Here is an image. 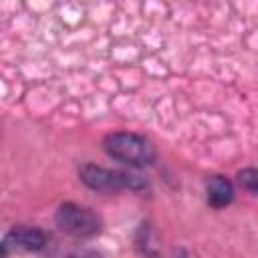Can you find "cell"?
I'll return each mask as SVG.
<instances>
[{
    "mask_svg": "<svg viewBox=\"0 0 258 258\" xmlns=\"http://www.w3.org/2000/svg\"><path fill=\"white\" fill-rule=\"evenodd\" d=\"M103 149L107 151L109 157L123 161L127 165H133V167L151 165L155 159L153 143L149 139H145L143 135L129 133V131L109 133L103 141Z\"/></svg>",
    "mask_w": 258,
    "mask_h": 258,
    "instance_id": "1",
    "label": "cell"
},
{
    "mask_svg": "<svg viewBox=\"0 0 258 258\" xmlns=\"http://www.w3.org/2000/svg\"><path fill=\"white\" fill-rule=\"evenodd\" d=\"M81 179L87 187L95 189V191H119V189H141L147 185V181L139 175L133 173H125V171H115V169H107L101 165H93V163H85L81 169Z\"/></svg>",
    "mask_w": 258,
    "mask_h": 258,
    "instance_id": "2",
    "label": "cell"
},
{
    "mask_svg": "<svg viewBox=\"0 0 258 258\" xmlns=\"http://www.w3.org/2000/svg\"><path fill=\"white\" fill-rule=\"evenodd\" d=\"M56 226L75 238H91L101 232V218L91 212L89 208H83L79 204H62L56 210Z\"/></svg>",
    "mask_w": 258,
    "mask_h": 258,
    "instance_id": "3",
    "label": "cell"
},
{
    "mask_svg": "<svg viewBox=\"0 0 258 258\" xmlns=\"http://www.w3.org/2000/svg\"><path fill=\"white\" fill-rule=\"evenodd\" d=\"M46 244V236L38 228L18 226L6 232L2 240V256L6 258L10 252H38Z\"/></svg>",
    "mask_w": 258,
    "mask_h": 258,
    "instance_id": "4",
    "label": "cell"
},
{
    "mask_svg": "<svg viewBox=\"0 0 258 258\" xmlns=\"http://www.w3.org/2000/svg\"><path fill=\"white\" fill-rule=\"evenodd\" d=\"M206 191H208V204L212 208H224L228 206L232 200H234V187H232V181L222 177V175H214L208 179V185H206Z\"/></svg>",
    "mask_w": 258,
    "mask_h": 258,
    "instance_id": "5",
    "label": "cell"
},
{
    "mask_svg": "<svg viewBox=\"0 0 258 258\" xmlns=\"http://www.w3.org/2000/svg\"><path fill=\"white\" fill-rule=\"evenodd\" d=\"M238 181L244 189L258 194V167H244L238 171Z\"/></svg>",
    "mask_w": 258,
    "mask_h": 258,
    "instance_id": "6",
    "label": "cell"
},
{
    "mask_svg": "<svg viewBox=\"0 0 258 258\" xmlns=\"http://www.w3.org/2000/svg\"><path fill=\"white\" fill-rule=\"evenodd\" d=\"M173 258H187V256H185V254H183V252H181V250H179V252H177V254H175V256H173Z\"/></svg>",
    "mask_w": 258,
    "mask_h": 258,
    "instance_id": "7",
    "label": "cell"
}]
</instances>
